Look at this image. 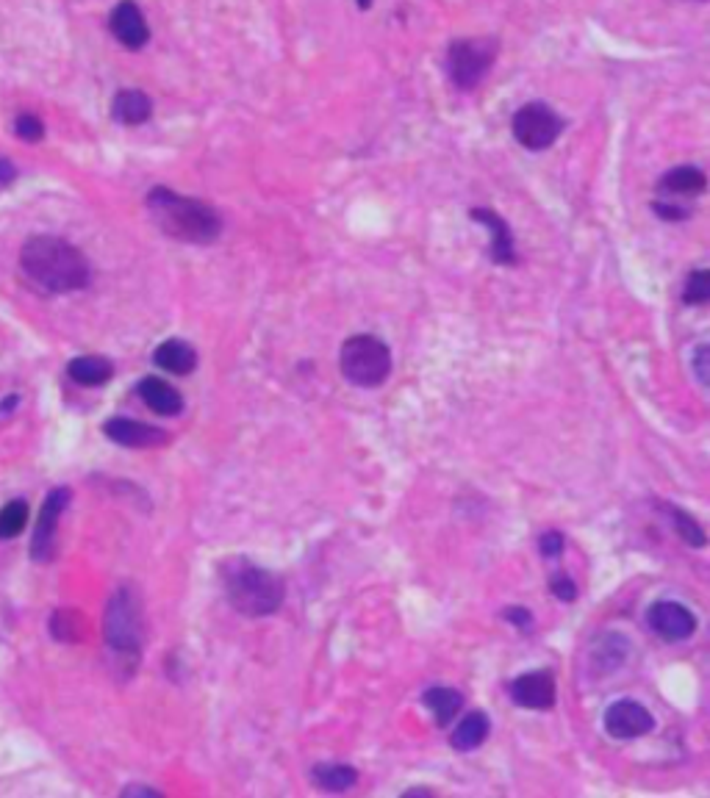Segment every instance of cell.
Segmentation results:
<instances>
[{"instance_id": "obj_1", "label": "cell", "mask_w": 710, "mask_h": 798, "mask_svg": "<svg viewBox=\"0 0 710 798\" xmlns=\"http://www.w3.org/2000/svg\"><path fill=\"white\" fill-rule=\"evenodd\" d=\"M20 269L31 286L45 294H70L89 286L92 264L62 236H31L20 250Z\"/></svg>"}, {"instance_id": "obj_2", "label": "cell", "mask_w": 710, "mask_h": 798, "mask_svg": "<svg viewBox=\"0 0 710 798\" xmlns=\"http://www.w3.org/2000/svg\"><path fill=\"white\" fill-rule=\"evenodd\" d=\"M145 203L153 222L175 242L211 244L222 233L220 214L197 197L156 186L147 192Z\"/></svg>"}, {"instance_id": "obj_3", "label": "cell", "mask_w": 710, "mask_h": 798, "mask_svg": "<svg viewBox=\"0 0 710 798\" xmlns=\"http://www.w3.org/2000/svg\"><path fill=\"white\" fill-rule=\"evenodd\" d=\"M222 588L228 605L247 618L278 613L283 605V580L270 569H261L247 557H231L222 566Z\"/></svg>"}, {"instance_id": "obj_4", "label": "cell", "mask_w": 710, "mask_h": 798, "mask_svg": "<svg viewBox=\"0 0 710 798\" xmlns=\"http://www.w3.org/2000/svg\"><path fill=\"white\" fill-rule=\"evenodd\" d=\"M103 638L117 665H125L128 674H134L142 641H145V624H142V605L131 585H120L109 596L106 616H103Z\"/></svg>"}, {"instance_id": "obj_5", "label": "cell", "mask_w": 710, "mask_h": 798, "mask_svg": "<svg viewBox=\"0 0 710 798\" xmlns=\"http://www.w3.org/2000/svg\"><path fill=\"white\" fill-rule=\"evenodd\" d=\"M339 366L347 383L358 388H378L392 375V350L378 336L355 333L342 344Z\"/></svg>"}, {"instance_id": "obj_6", "label": "cell", "mask_w": 710, "mask_h": 798, "mask_svg": "<svg viewBox=\"0 0 710 798\" xmlns=\"http://www.w3.org/2000/svg\"><path fill=\"white\" fill-rule=\"evenodd\" d=\"M500 53V42L494 37L455 39L447 48V75L461 92H472L486 78L491 64Z\"/></svg>"}, {"instance_id": "obj_7", "label": "cell", "mask_w": 710, "mask_h": 798, "mask_svg": "<svg viewBox=\"0 0 710 798\" xmlns=\"http://www.w3.org/2000/svg\"><path fill=\"white\" fill-rule=\"evenodd\" d=\"M566 128V120L558 114V111L547 106V103H525L522 109L516 111L514 120H511V131H514V139L525 150H547L552 147L561 133Z\"/></svg>"}, {"instance_id": "obj_8", "label": "cell", "mask_w": 710, "mask_h": 798, "mask_svg": "<svg viewBox=\"0 0 710 798\" xmlns=\"http://www.w3.org/2000/svg\"><path fill=\"white\" fill-rule=\"evenodd\" d=\"M70 488L67 485H59L53 488L45 502H42V510H39L37 524H34V535H31V560L37 563H50L53 560V552H56V530H59V521H62V513L70 505Z\"/></svg>"}, {"instance_id": "obj_9", "label": "cell", "mask_w": 710, "mask_h": 798, "mask_svg": "<svg viewBox=\"0 0 710 798\" xmlns=\"http://www.w3.org/2000/svg\"><path fill=\"white\" fill-rule=\"evenodd\" d=\"M647 624L661 641L669 643L688 641L697 632V616L686 605L669 602V599H661V602L649 605Z\"/></svg>"}, {"instance_id": "obj_10", "label": "cell", "mask_w": 710, "mask_h": 798, "mask_svg": "<svg viewBox=\"0 0 710 798\" xmlns=\"http://www.w3.org/2000/svg\"><path fill=\"white\" fill-rule=\"evenodd\" d=\"M602 726L613 740H633L641 735H649L655 729V718L644 704L633 702V699H622L613 702L605 715H602Z\"/></svg>"}, {"instance_id": "obj_11", "label": "cell", "mask_w": 710, "mask_h": 798, "mask_svg": "<svg viewBox=\"0 0 710 798\" xmlns=\"http://www.w3.org/2000/svg\"><path fill=\"white\" fill-rule=\"evenodd\" d=\"M109 31L125 50H142L150 42V28L136 0H120L111 9Z\"/></svg>"}, {"instance_id": "obj_12", "label": "cell", "mask_w": 710, "mask_h": 798, "mask_svg": "<svg viewBox=\"0 0 710 798\" xmlns=\"http://www.w3.org/2000/svg\"><path fill=\"white\" fill-rule=\"evenodd\" d=\"M508 693L525 710H550L555 704V677L550 671H530L516 677Z\"/></svg>"}, {"instance_id": "obj_13", "label": "cell", "mask_w": 710, "mask_h": 798, "mask_svg": "<svg viewBox=\"0 0 710 798\" xmlns=\"http://www.w3.org/2000/svg\"><path fill=\"white\" fill-rule=\"evenodd\" d=\"M103 433L106 438H111L114 444L128 449H145V447H159L167 441V433L153 427V424L136 422V419H125V416H111L103 424Z\"/></svg>"}, {"instance_id": "obj_14", "label": "cell", "mask_w": 710, "mask_h": 798, "mask_svg": "<svg viewBox=\"0 0 710 798\" xmlns=\"http://www.w3.org/2000/svg\"><path fill=\"white\" fill-rule=\"evenodd\" d=\"M472 219L480 222L486 230H491V261L500 266H514L516 247L514 233L508 228V222L497 211H491V208H472Z\"/></svg>"}, {"instance_id": "obj_15", "label": "cell", "mask_w": 710, "mask_h": 798, "mask_svg": "<svg viewBox=\"0 0 710 798\" xmlns=\"http://www.w3.org/2000/svg\"><path fill=\"white\" fill-rule=\"evenodd\" d=\"M136 391H139L142 402L156 416H178V413H184V397H181V391L170 386L167 380H161V377H145L136 386Z\"/></svg>"}, {"instance_id": "obj_16", "label": "cell", "mask_w": 710, "mask_h": 798, "mask_svg": "<svg viewBox=\"0 0 710 798\" xmlns=\"http://www.w3.org/2000/svg\"><path fill=\"white\" fill-rule=\"evenodd\" d=\"M111 117L120 125H145L153 117V100L142 89H120L111 100Z\"/></svg>"}, {"instance_id": "obj_17", "label": "cell", "mask_w": 710, "mask_h": 798, "mask_svg": "<svg viewBox=\"0 0 710 798\" xmlns=\"http://www.w3.org/2000/svg\"><path fill=\"white\" fill-rule=\"evenodd\" d=\"M630 654V641L619 632H602L597 643L591 646V668L594 674H611L619 665H625Z\"/></svg>"}, {"instance_id": "obj_18", "label": "cell", "mask_w": 710, "mask_h": 798, "mask_svg": "<svg viewBox=\"0 0 710 798\" xmlns=\"http://www.w3.org/2000/svg\"><path fill=\"white\" fill-rule=\"evenodd\" d=\"M153 363L159 366V369H164V372H170V375H192L197 366V352L192 344H186V341L181 339H167L161 341L159 347H156V352H153Z\"/></svg>"}, {"instance_id": "obj_19", "label": "cell", "mask_w": 710, "mask_h": 798, "mask_svg": "<svg viewBox=\"0 0 710 798\" xmlns=\"http://www.w3.org/2000/svg\"><path fill=\"white\" fill-rule=\"evenodd\" d=\"M67 375L73 383L84 388L106 386L114 377V363L103 355H81V358H73L67 363Z\"/></svg>"}, {"instance_id": "obj_20", "label": "cell", "mask_w": 710, "mask_h": 798, "mask_svg": "<svg viewBox=\"0 0 710 798\" xmlns=\"http://www.w3.org/2000/svg\"><path fill=\"white\" fill-rule=\"evenodd\" d=\"M708 186V178L705 172L697 170V167H674L663 175L658 181V192L672 194V197H697V194L705 192Z\"/></svg>"}, {"instance_id": "obj_21", "label": "cell", "mask_w": 710, "mask_h": 798, "mask_svg": "<svg viewBox=\"0 0 710 798\" xmlns=\"http://www.w3.org/2000/svg\"><path fill=\"white\" fill-rule=\"evenodd\" d=\"M311 779L325 793H344L358 782V771L342 762H319L311 768Z\"/></svg>"}, {"instance_id": "obj_22", "label": "cell", "mask_w": 710, "mask_h": 798, "mask_svg": "<svg viewBox=\"0 0 710 798\" xmlns=\"http://www.w3.org/2000/svg\"><path fill=\"white\" fill-rule=\"evenodd\" d=\"M489 732H491V724L486 715L469 713L464 721H461V724L455 726V732L450 735V743H453V749H458V751H475L478 746H483V743H486Z\"/></svg>"}, {"instance_id": "obj_23", "label": "cell", "mask_w": 710, "mask_h": 798, "mask_svg": "<svg viewBox=\"0 0 710 798\" xmlns=\"http://www.w3.org/2000/svg\"><path fill=\"white\" fill-rule=\"evenodd\" d=\"M422 702H425V707L433 713L436 724L447 726L455 715H458V710L464 707V696L453 688H441V685H436V688L425 690Z\"/></svg>"}, {"instance_id": "obj_24", "label": "cell", "mask_w": 710, "mask_h": 798, "mask_svg": "<svg viewBox=\"0 0 710 798\" xmlns=\"http://www.w3.org/2000/svg\"><path fill=\"white\" fill-rule=\"evenodd\" d=\"M50 635L59 643H78L84 638V616L73 607H62L50 616Z\"/></svg>"}, {"instance_id": "obj_25", "label": "cell", "mask_w": 710, "mask_h": 798, "mask_svg": "<svg viewBox=\"0 0 710 798\" xmlns=\"http://www.w3.org/2000/svg\"><path fill=\"white\" fill-rule=\"evenodd\" d=\"M28 502L25 499H12L0 508V541H12L28 527Z\"/></svg>"}, {"instance_id": "obj_26", "label": "cell", "mask_w": 710, "mask_h": 798, "mask_svg": "<svg viewBox=\"0 0 710 798\" xmlns=\"http://www.w3.org/2000/svg\"><path fill=\"white\" fill-rule=\"evenodd\" d=\"M663 510H666V513L672 516L674 530H677V535H680V538H683L686 544H691V546H705V544H708V538H705V532H702V527H699L697 521L688 516L686 510L674 508V505H663Z\"/></svg>"}, {"instance_id": "obj_27", "label": "cell", "mask_w": 710, "mask_h": 798, "mask_svg": "<svg viewBox=\"0 0 710 798\" xmlns=\"http://www.w3.org/2000/svg\"><path fill=\"white\" fill-rule=\"evenodd\" d=\"M14 136H17L20 142H25V145H37V142L45 139V122L39 120L37 114L23 111V114L14 117Z\"/></svg>"}, {"instance_id": "obj_28", "label": "cell", "mask_w": 710, "mask_h": 798, "mask_svg": "<svg viewBox=\"0 0 710 798\" xmlns=\"http://www.w3.org/2000/svg\"><path fill=\"white\" fill-rule=\"evenodd\" d=\"M710 300V272L708 269H694L686 280L683 289V303L686 305H705Z\"/></svg>"}, {"instance_id": "obj_29", "label": "cell", "mask_w": 710, "mask_h": 798, "mask_svg": "<svg viewBox=\"0 0 710 798\" xmlns=\"http://www.w3.org/2000/svg\"><path fill=\"white\" fill-rule=\"evenodd\" d=\"M652 211H655L661 219H666V222H683V219H688V214H691V208L680 206L677 200H655V203H652Z\"/></svg>"}, {"instance_id": "obj_30", "label": "cell", "mask_w": 710, "mask_h": 798, "mask_svg": "<svg viewBox=\"0 0 710 798\" xmlns=\"http://www.w3.org/2000/svg\"><path fill=\"white\" fill-rule=\"evenodd\" d=\"M708 361H710V347L708 344H699L697 350H694V355H691V366H694V375H697V380L702 386H708L710 380Z\"/></svg>"}, {"instance_id": "obj_31", "label": "cell", "mask_w": 710, "mask_h": 798, "mask_svg": "<svg viewBox=\"0 0 710 798\" xmlns=\"http://www.w3.org/2000/svg\"><path fill=\"white\" fill-rule=\"evenodd\" d=\"M564 532H558V530H550V532H544V535H541V541H539V549H541V555L544 557H558L561 555V552H564Z\"/></svg>"}, {"instance_id": "obj_32", "label": "cell", "mask_w": 710, "mask_h": 798, "mask_svg": "<svg viewBox=\"0 0 710 798\" xmlns=\"http://www.w3.org/2000/svg\"><path fill=\"white\" fill-rule=\"evenodd\" d=\"M550 591L555 593V599H561V602H575L577 596V585L566 574H558V577H552L550 580Z\"/></svg>"}, {"instance_id": "obj_33", "label": "cell", "mask_w": 710, "mask_h": 798, "mask_svg": "<svg viewBox=\"0 0 710 798\" xmlns=\"http://www.w3.org/2000/svg\"><path fill=\"white\" fill-rule=\"evenodd\" d=\"M505 618H508V624H514V627H519L522 632H527V629L533 627V616L527 613L525 607H508V610H505Z\"/></svg>"}, {"instance_id": "obj_34", "label": "cell", "mask_w": 710, "mask_h": 798, "mask_svg": "<svg viewBox=\"0 0 710 798\" xmlns=\"http://www.w3.org/2000/svg\"><path fill=\"white\" fill-rule=\"evenodd\" d=\"M14 178H17V170H14V164L9 161V158L0 156V186H9V183H14Z\"/></svg>"}, {"instance_id": "obj_35", "label": "cell", "mask_w": 710, "mask_h": 798, "mask_svg": "<svg viewBox=\"0 0 710 798\" xmlns=\"http://www.w3.org/2000/svg\"><path fill=\"white\" fill-rule=\"evenodd\" d=\"M123 796H150V798H159V796H161V790H156V787L128 785V787H123Z\"/></svg>"}, {"instance_id": "obj_36", "label": "cell", "mask_w": 710, "mask_h": 798, "mask_svg": "<svg viewBox=\"0 0 710 798\" xmlns=\"http://www.w3.org/2000/svg\"><path fill=\"white\" fill-rule=\"evenodd\" d=\"M17 405H20V397H17V394H12V397H3V402H0V419H3L6 413H12Z\"/></svg>"}, {"instance_id": "obj_37", "label": "cell", "mask_w": 710, "mask_h": 798, "mask_svg": "<svg viewBox=\"0 0 710 798\" xmlns=\"http://www.w3.org/2000/svg\"><path fill=\"white\" fill-rule=\"evenodd\" d=\"M358 6H361V9H364V12H367L369 6H372V0H358Z\"/></svg>"}]
</instances>
